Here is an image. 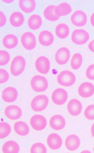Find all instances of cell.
<instances>
[{"instance_id":"cell-26","label":"cell","mask_w":94,"mask_h":153,"mask_svg":"<svg viewBox=\"0 0 94 153\" xmlns=\"http://www.w3.org/2000/svg\"><path fill=\"white\" fill-rule=\"evenodd\" d=\"M19 151V144L13 140L6 142L2 146V152L3 153H18Z\"/></svg>"},{"instance_id":"cell-21","label":"cell","mask_w":94,"mask_h":153,"mask_svg":"<svg viewBox=\"0 0 94 153\" xmlns=\"http://www.w3.org/2000/svg\"><path fill=\"white\" fill-rule=\"evenodd\" d=\"M2 43L6 49L11 50L17 47L19 40L16 36L12 34H9L3 37Z\"/></svg>"},{"instance_id":"cell-35","label":"cell","mask_w":94,"mask_h":153,"mask_svg":"<svg viewBox=\"0 0 94 153\" xmlns=\"http://www.w3.org/2000/svg\"><path fill=\"white\" fill-rule=\"evenodd\" d=\"M0 74H1V79H0V83L1 84H4L7 81V80L9 79V75L8 72L3 69L1 68L0 69Z\"/></svg>"},{"instance_id":"cell-11","label":"cell","mask_w":94,"mask_h":153,"mask_svg":"<svg viewBox=\"0 0 94 153\" xmlns=\"http://www.w3.org/2000/svg\"><path fill=\"white\" fill-rule=\"evenodd\" d=\"M30 125L33 129L37 131L43 130L46 126V120L41 115H34L29 120Z\"/></svg>"},{"instance_id":"cell-18","label":"cell","mask_w":94,"mask_h":153,"mask_svg":"<svg viewBox=\"0 0 94 153\" xmlns=\"http://www.w3.org/2000/svg\"><path fill=\"white\" fill-rule=\"evenodd\" d=\"M80 144L81 141L80 138L75 134L68 135L65 140V146L70 151H74L78 149L80 146Z\"/></svg>"},{"instance_id":"cell-9","label":"cell","mask_w":94,"mask_h":153,"mask_svg":"<svg viewBox=\"0 0 94 153\" xmlns=\"http://www.w3.org/2000/svg\"><path fill=\"white\" fill-rule=\"evenodd\" d=\"M35 67L39 73L42 74H46L50 69V62L45 56H39L36 60Z\"/></svg>"},{"instance_id":"cell-37","label":"cell","mask_w":94,"mask_h":153,"mask_svg":"<svg viewBox=\"0 0 94 153\" xmlns=\"http://www.w3.org/2000/svg\"><path fill=\"white\" fill-rule=\"evenodd\" d=\"M88 48L90 51L94 53V39L89 42L88 45Z\"/></svg>"},{"instance_id":"cell-31","label":"cell","mask_w":94,"mask_h":153,"mask_svg":"<svg viewBox=\"0 0 94 153\" xmlns=\"http://www.w3.org/2000/svg\"><path fill=\"white\" fill-rule=\"evenodd\" d=\"M30 152L31 153H46V148L45 146L42 143H34L30 148Z\"/></svg>"},{"instance_id":"cell-33","label":"cell","mask_w":94,"mask_h":153,"mask_svg":"<svg viewBox=\"0 0 94 153\" xmlns=\"http://www.w3.org/2000/svg\"><path fill=\"white\" fill-rule=\"evenodd\" d=\"M0 56H1V60H0V65L4 66L8 64L10 60V55L8 52L5 50H0Z\"/></svg>"},{"instance_id":"cell-34","label":"cell","mask_w":94,"mask_h":153,"mask_svg":"<svg viewBox=\"0 0 94 153\" xmlns=\"http://www.w3.org/2000/svg\"><path fill=\"white\" fill-rule=\"evenodd\" d=\"M86 76L88 79L94 80V64L89 65L86 71Z\"/></svg>"},{"instance_id":"cell-10","label":"cell","mask_w":94,"mask_h":153,"mask_svg":"<svg viewBox=\"0 0 94 153\" xmlns=\"http://www.w3.org/2000/svg\"><path fill=\"white\" fill-rule=\"evenodd\" d=\"M70 52L66 47H61L55 53L54 59L56 63L60 65L66 64L70 59Z\"/></svg>"},{"instance_id":"cell-16","label":"cell","mask_w":94,"mask_h":153,"mask_svg":"<svg viewBox=\"0 0 94 153\" xmlns=\"http://www.w3.org/2000/svg\"><path fill=\"white\" fill-rule=\"evenodd\" d=\"M46 143L51 149L57 150L62 146V140L57 134L51 133L47 137Z\"/></svg>"},{"instance_id":"cell-17","label":"cell","mask_w":94,"mask_h":153,"mask_svg":"<svg viewBox=\"0 0 94 153\" xmlns=\"http://www.w3.org/2000/svg\"><path fill=\"white\" fill-rule=\"evenodd\" d=\"M83 109L81 102L77 99H72L67 104V111L72 116L79 115Z\"/></svg>"},{"instance_id":"cell-5","label":"cell","mask_w":94,"mask_h":153,"mask_svg":"<svg viewBox=\"0 0 94 153\" xmlns=\"http://www.w3.org/2000/svg\"><path fill=\"white\" fill-rule=\"evenodd\" d=\"M89 38V34L86 30L82 29L74 30L71 36L72 41L77 45H82L86 43Z\"/></svg>"},{"instance_id":"cell-27","label":"cell","mask_w":94,"mask_h":153,"mask_svg":"<svg viewBox=\"0 0 94 153\" xmlns=\"http://www.w3.org/2000/svg\"><path fill=\"white\" fill-rule=\"evenodd\" d=\"M42 24V19L40 15L33 14L28 19V27L32 30H37L39 29Z\"/></svg>"},{"instance_id":"cell-7","label":"cell","mask_w":94,"mask_h":153,"mask_svg":"<svg viewBox=\"0 0 94 153\" xmlns=\"http://www.w3.org/2000/svg\"><path fill=\"white\" fill-rule=\"evenodd\" d=\"M72 23L76 27L84 26L87 22V17L86 13L81 10L75 11L70 17Z\"/></svg>"},{"instance_id":"cell-19","label":"cell","mask_w":94,"mask_h":153,"mask_svg":"<svg viewBox=\"0 0 94 153\" xmlns=\"http://www.w3.org/2000/svg\"><path fill=\"white\" fill-rule=\"evenodd\" d=\"M39 42L44 47H49L54 42V36L49 30H44L41 31L38 37Z\"/></svg>"},{"instance_id":"cell-12","label":"cell","mask_w":94,"mask_h":153,"mask_svg":"<svg viewBox=\"0 0 94 153\" xmlns=\"http://www.w3.org/2000/svg\"><path fill=\"white\" fill-rule=\"evenodd\" d=\"M4 115L9 120H16L22 115V111L20 107L16 105L7 106L4 109Z\"/></svg>"},{"instance_id":"cell-15","label":"cell","mask_w":94,"mask_h":153,"mask_svg":"<svg viewBox=\"0 0 94 153\" xmlns=\"http://www.w3.org/2000/svg\"><path fill=\"white\" fill-rule=\"evenodd\" d=\"M66 125L65 118L60 115H54L50 119V126L55 131L62 130L65 128Z\"/></svg>"},{"instance_id":"cell-39","label":"cell","mask_w":94,"mask_h":153,"mask_svg":"<svg viewBox=\"0 0 94 153\" xmlns=\"http://www.w3.org/2000/svg\"><path fill=\"white\" fill-rule=\"evenodd\" d=\"M91 134L94 137V123L91 126Z\"/></svg>"},{"instance_id":"cell-38","label":"cell","mask_w":94,"mask_h":153,"mask_svg":"<svg viewBox=\"0 0 94 153\" xmlns=\"http://www.w3.org/2000/svg\"><path fill=\"white\" fill-rule=\"evenodd\" d=\"M90 22L92 26L94 27V12L92 14L90 19Z\"/></svg>"},{"instance_id":"cell-23","label":"cell","mask_w":94,"mask_h":153,"mask_svg":"<svg viewBox=\"0 0 94 153\" xmlns=\"http://www.w3.org/2000/svg\"><path fill=\"white\" fill-rule=\"evenodd\" d=\"M69 27L66 23H60L57 25L55 28V34L56 36L60 39L67 38L69 35Z\"/></svg>"},{"instance_id":"cell-40","label":"cell","mask_w":94,"mask_h":153,"mask_svg":"<svg viewBox=\"0 0 94 153\" xmlns=\"http://www.w3.org/2000/svg\"><path fill=\"white\" fill-rule=\"evenodd\" d=\"M81 152H89V153H90V152L89 151H81Z\"/></svg>"},{"instance_id":"cell-20","label":"cell","mask_w":94,"mask_h":153,"mask_svg":"<svg viewBox=\"0 0 94 153\" xmlns=\"http://www.w3.org/2000/svg\"><path fill=\"white\" fill-rule=\"evenodd\" d=\"M24 20V15L19 11L12 12L9 17V23L14 27L21 26L23 24Z\"/></svg>"},{"instance_id":"cell-6","label":"cell","mask_w":94,"mask_h":153,"mask_svg":"<svg viewBox=\"0 0 94 153\" xmlns=\"http://www.w3.org/2000/svg\"><path fill=\"white\" fill-rule=\"evenodd\" d=\"M21 43L26 50H33L36 47V39L31 32H25L21 37Z\"/></svg>"},{"instance_id":"cell-30","label":"cell","mask_w":94,"mask_h":153,"mask_svg":"<svg viewBox=\"0 0 94 153\" xmlns=\"http://www.w3.org/2000/svg\"><path fill=\"white\" fill-rule=\"evenodd\" d=\"M0 138L1 139H3L7 137L11 132V127L9 124L6 122H1L0 123Z\"/></svg>"},{"instance_id":"cell-36","label":"cell","mask_w":94,"mask_h":153,"mask_svg":"<svg viewBox=\"0 0 94 153\" xmlns=\"http://www.w3.org/2000/svg\"><path fill=\"white\" fill-rule=\"evenodd\" d=\"M0 17H1V24H0V26L3 27L6 23V17L4 13L2 11L0 12Z\"/></svg>"},{"instance_id":"cell-28","label":"cell","mask_w":94,"mask_h":153,"mask_svg":"<svg viewBox=\"0 0 94 153\" xmlns=\"http://www.w3.org/2000/svg\"><path fill=\"white\" fill-rule=\"evenodd\" d=\"M56 7V6L55 5H50L45 9L43 11V16L47 20L56 22L59 19L60 17H57L54 12Z\"/></svg>"},{"instance_id":"cell-3","label":"cell","mask_w":94,"mask_h":153,"mask_svg":"<svg viewBox=\"0 0 94 153\" xmlns=\"http://www.w3.org/2000/svg\"><path fill=\"white\" fill-rule=\"evenodd\" d=\"M31 87L36 92H43L48 87V82L47 79L40 75H36L31 78L30 82Z\"/></svg>"},{"instance_id":"cell-8","label":"cell","mask_w":94,"mask_h":153,"mask_svg":"<svg viewBox=\"0 0 94 153\" xmlns=\"http://www.w3.org/2000/svg\"><path fill=\"white\" fill-rule=\"evenodd\" d=\"M68 98L67 91L63 88H57L55 89L51 94V100L54 104L60 105L64 104Z\"/></svg>"},{"instance_id":"cell-1","label":"cell","mask_w":94,"mask_h":153,"mask_svg":"<svg viewBox=\"0 0 94 153\" xmlns=\"http://www.w3.org/2000/svg\"><path fill=\"white\" fill-rule=\"evenodd\" d=\"M26 64V60L23 56H15L13 59L10 67L11 74L13 76H18L20 75L25 70Z\"/></svg>"},{"instance_id":"cell-29","label":"cell","mask_w":94,"mask_h":153,"mask_svg":"<svg viewBox=\"0 0 94 153\" xmlns=\"http://www.w3.org/2000/svg\"><path fill=\"white\" fill-rule=\"evenodd\" d=\"M83 64V56L80 53H75L70 60V66L73 70L79 69Z\"/></svg>"},{"instance_id":"cell-22","label":"cell","mask_w":94,"mask_h":153,"mask_svg":"<svg viewBox=\"0 0 94 153\" xmlns=\"http://www.w3.org/2000/svg\"><path fill=\"white\" fill-rule=\"evenodd\" d=\"M19 5L23 12L29 13L35 10L36 3L34 0H20Z\"/></svg>"},{"instance_id":"cell-4","label":"cell","mask_w":94,"mask_h":153,"mask_svg":"<svg viewBox=\"0 0 94 153\" xmlns=\"http://www.w3.org/2000/svg\"><path fill=\"white\" fill-rule=\"evenodd\" d=\"M57 81L59 85L68 87L75 83L76 76L73 72L69 70H64L57 75Z\"/></svg>"},{"instance_id":"cell-24","label":"cell","mask_w":94,"mask_h":153,"mask_svg":"<svg viewBox=\"0 0 94 153\" xmlns=\"http://www.w3.org/2000/svg\"><path fill=\"white\" fill-rule=\"evenodd\" d=\"M72 11V7L69 3H61L56 6L54 12L57 17H60L69 15Z\"/></svg>"},{"instance_id":"cell-13","label":"cell","mask_w":94,"mask_h":153,"mask_svg":"<svg viewBox=\"0 0 94 153\" xmlns=\"http://www.w3.org/2000/svg\"><path fill=\"white\" fill-rule=\"evenodd\" d=\"M18 97L17 90L13 87H7L5 88L1 94V98L3 101L7 103L13 102L16 101Z\"/></svg>"},{"instance_id":"cell-14","label":"cell","mask_w":94,"mask_h":153,"mask_svg":"<svg viewBox=\"0 0 94 153\" xmlns=\"http://www.w3.org/2000/svg\"><path fill=\"white\" fill-rule=\"evenodd\" d=\"M78 94L82 98H88L94 94V85L89 82L81 84L78 88Z\"/></svg>"},{"instance_id":"cell-32","label":"cell","mask_w":94,"mask_h":153,"mask_svg":"<svg viewBox=\"0 0 94 153\" xmlns=\"http://www.w3.org/2000/svg\"><path fill=\"white\" fill-rule=\"evenodd\" d=\"M84 115L89 120H94V104L88 105L86 108Z\"/></svg>"},{"instance_id":"cell-25","label":"cell","mask_w":94,"mask_h":153,"mask_svg":"<svg viewBox=\"0 0 94 153\" xmlns=\"http://www.w3.org/2000/svg\"><path fill=\"white\" fill-rule=\"evenodd\" d=\"M15 132L20 136H26L29 134V129L28 125L23 121L15 122L13 125Z\"/></svg>"},{"instance_id":"cell-2","label":"cell","mask_w":94,"mask_h":153,"mask_svg":"<svg viewBox=\"0 0 94 153\" xmlns=\"http://www.w3.org/2000/svg\"><path fill=\"white\" fill-rule=\"evenodd\" d=\"M49 100L45 95H39L36 96L31 102V108L36 112L44 111L48 105Z\"/></svg>"},{"instance_id":"cell-41","label":"cell","mask_w":94,"mask_h":153,"mask_svg":"<svg viewBox=\"0 0 94 153\" xmlns=\"http://www.w3.org/2000/svg\"><path fill=\"white\" fill-rule=\"evenodd\" d=\"M93 152H94V147H93Z\"/></svg>"}]
</instances>
